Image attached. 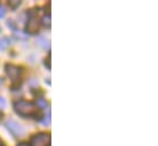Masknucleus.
<instances>
[{"label":"nucleus","instance_id":"nucleus-1","mask_svg":"<svg viewBox=\"0 0 158 146\" xmlns=\"http://www.w3.org/2000/svg\"><path fill=\"white\" fill-rule=\"evenodd\" d=\"M14 110L17 114L22 117H38L40 114V108L33 103L28 101H16L14 105Z\"/></svg>","mask_w":158,"mask_h":146},{"label":"nucleus","instance_id":"nucleus-2","mask_svg":"<svg viewBox=\"0 0 158 146\" xmlns=\"http://www.w3.org/2000/svg\"><path fill=\"white\" fill-rule=\"evenodd\" d=\"M26 30L30 33H36L40 30V19L36 11H31L28 16V22L26 25Z\"/></svg>","mask_w":158,"mask_h":146},{"label":"nucleus","instance_id":"nucleus-3","mask_svg":"<svg viewBox=\"0 0 158 146\" xmlns=\"http://www.w3.org/2000/svg\"><path fill=\"white\" fill-rule=\"evenodd\" d=\"M49 143H50V135L47 133H40L35 135L31 140L32 146H49Z\"/></svg>","mask_w":158,"mask_h":146},{"label":"nucleus","instance_id":"nucleus-4","mask_svg":"<svg viewBox=\"0 0 158 146\" xmlns=\"http://www.w3.org/2000/svg\"><path fill=\"white\" fill-rule=\"evenodd\" d=\"M5 125H6V128H7L15 136H22V135H23V128H22L21 124H19L17 122L9 119V120L5 123Z\"/></svg>","mask_w":158,"mask_h":146},{"label":"nucleus","instance_id":"nucleus-5","mask_svg":"<svg viewBox=\"0 0 158 146\" xmlns=\"http://www.w3.org/2000/svg\"><path fill=\"white\" fill-rule=\"evenodd\" d=\"M5 70H6V75L12 81L17 80L20 77V75H21V68H19V67H16L14 64H6L5 65Z\"/></svg>","mask_w":158,"mask_h":146},{"label":"nucleus","instance_id":"nucleus-6","mask_svg":"<svg viewBox=\"0 0 158 146\" xmlns=\"http://www.w3.org/2000/svg\"><path fill=\"white\" fill-rule=\"evenodd\" d=\"M37 43L40 44V47H43V48H45V49H49L50 48V42L45 38L44 36H40L37 38Z\"/></svg>","mask_w":158,"mask_h":146},{"label":"nucleus","instance_id":"nucleus-7","mask_svg":"<svg viewBox=\"0 0 158 146\" xmlns=\"http://www.w3.org/2000/svg\"><path fill=\"white\" fill-rule=\"evenodd\" d=\"M10 38H7V37H4V38H1L0 39V49L1 50H5L6 48H9V45H10Z\"/></svg>","mask_w":158,"mask_h":146},{"label":"nucleus","instance_id":"nucleus-8","mask_svg":"<svg viewBox=\"0 0 158 146\" xmlns=\"http://www.w3.org/2000/svg\"><path fill=\"white\" fill-rule=\"evenodd\" d=\"M15 37L19 38V39H26V38H27V35L22 33L21 31H16V32H15Z\"/></svg>","mask_w":158,"mask_h":146},{"label":"nucleus","instance_id":"nucleus-9","mask_svg":"<svg viewBox=\"0 0 158 146\" xmlns=\"http://www.w3.org/2000/svg\"><path fill=\"white\" fill-rule=\"evenodd\" d=\"M43 24H44L45 27H49V26H50V16H49V15L43 17Z\"/></svg>","mask_w":158,"mask_h":146},{"label":"nucleus","instance_id":"nucleus-10","mask_svg":"<svg viewBox=\"0 0 158 146\" xmlns=\"http://www.w3.org/2000/svg\"><path fill=\"white\" fill-rule=\"evenodd\" d=\"M37 105L40 106V108H45V107H47V102H45L44 100H38V101H37Z\"/></svg>","mask_w":158,"mask_h":146},{"label":"nucleus","instance_id":"nucleus-11","mask_svg":"<svg viewBox=\"0 0 158 146\" xmlns=\"http://www.w3.org/2000/svg\"><path fill=\"white\" fill-rule=\"evenodd\" d=\"M5 106H6L5 100H4L2 97H0V110H4V108H5Z\"/></svg>","mask_w":158,"mask_h":146},{"label":"nucleus","instance_id":"nucleus-12","mask_svg":"<svg viewBox=\"0 0 158 146\" xmlns=\"http://www.w3.org/2000/svg\"><path fill=\"white\" fill-rule=\"evenodd\" d=\"M5 14H6V11H5V7L0 6V19H2V17L5 16Z\"/></svg>","mask_w":158,"mask_h":146},{"label":"nucleus","instance_id":"nucleus-13","mask_svg":"<svg viewBox=\"0 0 158 146\" xmlns=\"http://www.w3.org/2000/svg\"><path fill=\"white\" fill-rule=\"evenodd\" d=\"M10 4H11V6H14V7H15V6L20 5V1H16V0H14V1H11Z\"/></svg>","mask_w":158,"mask_h":146},{"label":"nucleus","instance_id":"nucleus-14","mask_svg":"<svg viewBox=\"0 0 158 146\" xmlns=\"http://www.w3.org/2000/svg\"><path fill=\"white\" fill-rule=\"evenodd\" d=\"M17 146H30L28 144H26V143H21V144H19Z\"/></svg>","mask_w":158,"mask_h":146},{"label":"nucleus","instance_id":"nucleus-15","mask_svg":"<svg viewBox=\"0 0 158 146\" xmlns=\"http://www.w3.org/2000/svg\"><path fill=\"white\" fill-rule=\"evenodd\" d=\"M0 146H2V141H1V139H0Z\"/></svg>","mask_w":158,"mask_h":146},{"label":"nucleus","instance_id":"nucleus-16","mask_svg":"<svg viewBox=\"0 0 158 146\" xmlns=\"http://www.w3.org/2000/svg\"><path fill=\"white\" fill-rule=\"evenodd\" d=\"M0 85H1V79H0Z\"/></svg>","mask_w":158,"mask_h":146}]
</instances>
